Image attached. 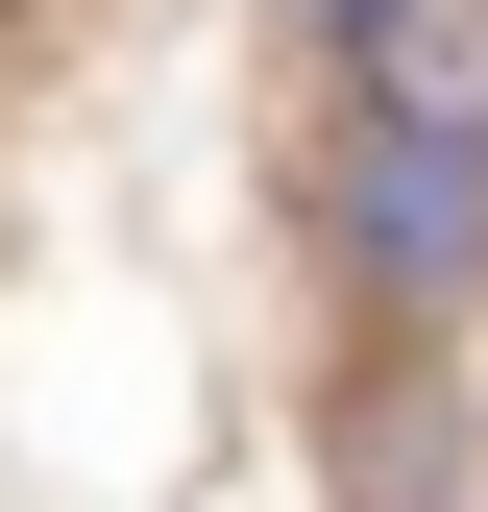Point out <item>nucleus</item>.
Segmentation results:
<instances>
[{
	"label": "nucleus",
	"mask_w": 488,
	"mask_h": 512,
	"mask_svg": "<svg viewBox=\"0 0 488 512\" xmlns=\"http://www.w3.org/2000/svg\"><path fill=\"white\" fill-rule=\"evenodd\" d=\"M342 74H366V122H415V147H488V0H366Z\"/></svg>",
	"instance_id": "nucleus-2"
},
{
	"label": "nucleus",
	"mask_w": 488,
	"mask_h": 512,
	"mask_svg": "<svg viewBox=\"0 0 488 512\" xmlns=\"http://www.w3.org/2000/svg\"><path fill=\"white\" fill-rule=\"evenodd\" d=\"M318 25H366V0H318Z\"/></svg>",
	"instance_id": "nucleus-3"
},
{
	"label": "nucleus",
	"mask_w": 488,
	"mask_h": 512,
	"mask_svg": "<svg viewBox=\"0 0 488 512\" xmlns=\"http://www.w3.org/2000/svg\"><path fill=\"white\" fill-rule=\"evenodd\" d=\"M464 220H488V147H415V122H366V147H342V269H366V293H440Z\"/></svg>",
	"instance_id": "nucleus-1"
}]
</instances>
